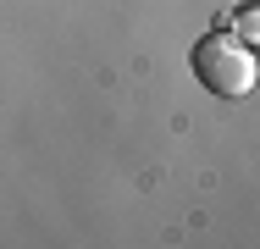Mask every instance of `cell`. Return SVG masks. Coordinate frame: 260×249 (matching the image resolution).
Listing matches in <instances>:
<instances>
[{
    "mask_svg": "<svg viewBox=\"0 0 260 249\" xmlns=\"http://www.w3.org/2000/svg\"><path fill=\"white\" fill-rule=\"evenodd\" d=\"M238 34H244V39L260 34V6H238Z\"/></svg>",
    "mask_w": 260,
    "mask_h": 249,
    "instance_id": "cell-2",
    "label": "cell"
},
{
    "mask_svg": "<svg viewBox=\"0 0 260 249\" xmlns=\"http://www.w3.org/2000/svg\"><path fill=\"white\" fill-rule=\"evenodd\" d=\"M194 78L216 100H244V95H255L260 61H255V50L244 45V39H233L227 28H216V34H205L194 45Z\"/></svg>",
    "mask_w": 260,
    "mask_h": 249,
    "instance_id": "cell-1",
    "label": "cell"
}]
</instances>
